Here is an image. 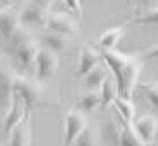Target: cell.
Listing matches in <instances>:
<instances>
[{
    "label": "cell",
    "instance_id": "6da1fadb",
    "mask_svg": "<svg viewBox=\"0 0 158 146\" xmlns=\"http://www.w3.org/2000/svg\"><path fill=\"white\" fill-rule=\"evenodd\" d=\"M102 61L111 70V77L116 85V94L123 99H132L135 87L139 84L144 65V52L125 54L120 51H99Z\"/></svg>",
    "mask_w": 158,
    "mask_h": 146
},
{
    "label": "cell",
    "instance_id": "7a4b0ae2",
    "mask_svg": "<svg viewBox=\"0 0 158 146\" xmlns=\"http://www.w3.org/2000/svg\"><path fill=\"white\" fill-rule=\"evenodd\" d=\"M38 49H40L38 42L35 38L30 37L28 33H26V30H23V31L12 40V56H14L16 63H18L19 70L21 71L31 70Z\"/></svg>",
    "mask_w": 158,
    "mask_h": 146
},
{
    "label": "cell",
    "instance_id": "3957f363",
    "mask_svg": "<svg viewBox=\"0 0 158 146\" xmlns=\"http://www.w3.org/2000/svg\"><path fill=\"white\" fill-rule=\"evenodd\" d=\"M12 92H16L21 98V101L24 103V106H26L30 113H31V110L40 106L44 101V89L40 87V84L24 75H18V73L14 75Z\"/></svg>",
    "mask_w": 158,
    "mask_h": 146
},
{
    "label": "cell",
    "instance_id": "277c9868",
    "mask_svg": "<svg viewBox=\"0 0 158 146\" xmlns=\"http://www.w3.org/2000/svg\"><path fill=\"white\" fill-rule=\"evenodd\" d=\"M104 136L113 146H144L141 143V139L135 136L132 125H127L120 120H108L104 123Z\"/></svg>",
    "mask_w": 158,
    "mask_h": 146
},
{
    "label": "cell",
    "instance_id": "5b68a950",
    "mask_svg": "<svg viewBox=\"0 0 158 146\" xmlns=\"http://www.w3.org/2000/svg\"><path fill=\"white\" fill-rule=\"evenodd\" d=\"M45 28L47 31L57 33L63 37H78L80 35V24L78 21L70 16L68 12H49L45 19Z\"/></svg>",
    "mask_w": 158,
    "mask_h": 146
},
{
    "label": "cell",
    "instance_id": "8992f818",
    "mask_svg": "<svg viewBox=\"0 0 158 146\" xmlns=\"http://www.w3.org/2000/svg\"><path fill=\"white\" fill-rule=\"evenodd\" d=\"M59 68V56L54 54V52L47 51V49L40 47L35 56V61H33V70H35V80L40 84V82H47L51 80L54 73Z\"/></svg>",
    "mask_w": 158,
    "mask_h": 146
},
{
    "label": "cell",
    "instance_id": "52a82bcc",
    "mask_svg": "<svg viewBox=\"0 0 158 146\" xmlns=\"http://www.w3.org/2000/svg\"><path fill=\"white\" fill-rule=\"evenodd\" d=\"M52 2H30L19 10V23L26 28H38L45 26V19L51 12Z\"/></svg>",
    "mask_w": 158,
    "mask_h": 146
},
{
    "label": "cell",
    "instance_id": "ba28073f",
    "mask_svg": "<svg viewBox=\"0 0 158 146\" xmlns=\"http://www.w3.org/2000/svg\"><path fill=\"white\" fill-rule=\"evenodd\" d=\"M64 143L63 146H71L73 141L78 137V134L87 127V117L85 113H82L78 108H70L64 113Z\"/></svg>",
    "mask_w": 158,
    "mask_h": 146
},
{
    "label": "cell",
    "instance_id": "9c48e42d",
    "mask_svg": "<svg viewBox=\"0 0 158 146\" xmlns=\"http://www.w3.org/2000/svg\"><path fill=\"white\" fill-rule=\"evenodd\" d=\"M23 26L19 23V12L12 7V4L0 7V35L7 40H14L23 31Z\"/></svg>",
    "mask_w": 158,
    "mask_h": 146
},
{
    "label": "cell",
    "instance_id": "30bf717a",
    "mask_svg": "<svg viewBox=\"0 0 158 146\" xmlns=\"http://www.w3.org/2000/svg\"><path fill=\"white\" fill-rule=\"evenodd\" d=\"M132 129L144 146H151L156 137V117L153 113L141 115V117L134 118Z\"/></svg>",
    "mask_w": 158,
    "mask_h": 146
},
{
    "label": "cell",
    "instance_id": "8fae6325",
    "mask_svg": "<svg viewBox=\"0 0 158 146\" xmlns=\"http://www.w3.org/2000/svg\"><path fill=\"white\" fill-rule=\"evenodd\" d=\"M26 113H30V111L26 110V106H24V103L21 101V98H19L16 92H12L10 101H9V104H7V111H5V115H4V132H5V136H9L10 131L23 120Z\"/></svg>",
    "mask_w": 158,
    "mask_h": 146
},
{
    "label": "cell",
    "instance_id": "7c38bea8",
    "mask_svg": "<svg viewBox=\"0 0 158 146\" xmlns=\"http://www.w3.org/2000/svg\"><path fill=\"white\" fill-rule=\"evenodd\" d=\"M102 63L101 52L92 45H82L78 52V66H77V75L78 77H85L89 71H92L96 66H99Z\"/></svg>",
    "mask_w": 158,
    "mask_h": 146
},
{
    "label": "cell",
    "instance_id": "4fadbf2b",
    "mask_svg": "<svg viewBox=\"0 0 158 146\" xmlns=\"http://www.w3.org/2000/svg\"><path fill=\"white\" fill-rule=\"evenodd\" d=\"M9 146H31V113H26L24 118L10 131Z\"/></svg>",
    "mask_w": 158,
    "mask_h": 146
},
{
    "label": "cell",
    "instance_id": "5bb4252c",
    "mask_svg": "<svg viewBox=\"0 0 158 146\" xmlns=\"http://www.w3.org/2000/svg\"><path fill=\"white\" fill-rule=\"evenodd\" d=\"M127 30V24H118V26H111L102 31V35L96 40L99 51H115L116 45L120 44Z\"/></svg>",
    "mask_w": 158,
    "mask_h": 146
},
{
    "label": "cell",
    "instance_id": "9a60e30c",
    "mask_svg": "<svg viewBox=\"0 0 158 146\" xmlns=\"http://www.w3.org/2000/svg\"><path fill=\"white\" fill-rule=\"evenodd\" d=\"M42 44H44V49L54 52V54H59V52H64L68 49L70 38L57 35V33H52V31H45L42 35Z\"/></svg>",
    "mask_w": 158,
    "mask_h": 146
},
{
    "label": "cell",
    "instance_id": "2e32d148",
    "mask_svg": "<svg viewBox=\"0 0 158 146\" xmlns=\"http://www.w3.org/2000/svg\"><path fill=\"white\" fill-rule=\"evenodd\" d=\"M108 75H110L108 68L102 65L96 66L92 71H89L87 75H85V87L89 89V92H99L102 82L106 80Z\"/></svg>",
    "mask_w": 158,
    "mask_h": 146
},
{
    "label": "cell",
    "instance_id": "e0dca14e",
    "mask_svg": "<svg viewBox=\"0 0 158 146\" xmlns=\"http://www.w3.org/2000/svg\"><path fill=\"white\" fill-rule=\"evenodd\" d=\"M113 104H115L116 111L120 115L122 122L127 123V125H132V122H134V118H135V106L132 103V99H123L120 96H116Z\"/></svg>",
    "mask_w": 158,
    "mask_h": 146
},
{
    "label": "cell",
    "instance_id": "ac0fdd59",
    "mask_svg": "<svg viewBox=\"0 0 158 146\" xmlns=\"http://www.w3.org/2000/svg\"><path fill=\"white\" fill-rule=\"evenodd\" d=\"M156 19H158V7L155 2H149L143 7H137L132 21L137 24H153L156 23Z\"/></svg>",
    "mask_w": 158,
    "mask_h": 146
},
{
    "label": "cell",
    "instance_id": "d6986e66",
    "mask_svg": "<svg viewBox=\"0 0 158 146\" xmlns=\"http://www.w3.org/2000/svg\"><path fill=\"white\" fill-rule=\"evenodd\" d=\"M14 71L9 68H0V101L9 104L12 96V80H14Z\"/></svg>",
    "mask_w": 158,
    "mask_h": 146
},
{
    "label": "cell",
    "instance_id": "ffe728a7",
    "mask_svg": "<svg viewBox=\"0 0 158 146\" xmlns=\"http://www.w3.org/2000/svg\"><path fill=\"white\" fill-rule=\"evenodd\" d=\"M99 96H101V110H106L110 104H113V101L116 99V85L111 75L106 77V80L102 82L101 89H99Z\"/></svg>",
    "mask_w": 158,
    "mask_h": 146
},
{
    "label": "cell",
    "instance_id": "44dd1931",
    "mask_svg": "<svg viewBox=\"0 0 158 146\" xmlns=\"http://www.w3.org/2000/svg\"><path fill=\"white\" fill-rule=\"evenodd\" d=\"M101 106V96L99 92H87L78 98V110L82 113H92L94 110Z\"/></svg>",
    "mask_w": 158,
    "mask_h": 146
},
{
    "label": "cell",
    "instance_id": "7402d4cb",
    "mask_svg": "<svg viewBox=\"0 0 158 146\" xmlns=\"http://www.w3.org/2000/svg\"><path fill=\"white\" fill-rule=\"evenodd\" d=\"M98 143H99V137H98L96 129L87 125V127L78 134V137L73 141L71 146H98Z\"/></svg>",
    "mask_w": 158,
    "mask_h": 146
},
{
    "label": "cell",
    "instance_id": "603a6c76",
    "mask_svg": "<svg viewBox=\"0 0 158 146\" xmlns=\"http://www.w3.org/2000/svg\"><path fill=\"white\" fill-rule=\"evenodd\" d=\"M139 87H141V92L144 94V98L148 99V103L153 108H156L158 106V85L155 82H144Z\"/></svg>",
    "mask_w": 158,
    "mask_h": 146
},
{
    "label": "cell",
    "instance_id": "cb8c5ba5",
    "mask_svg": "<svg viewBox=\"0 0 158 146\" xmlns=\"http://www.w3.org/2000/svg\"><path fill=\"white\" fill-rule=\"evenodd\" d=\"M63 4L66 5L68 14L73 16L77 21H80V19L84 18V7H82V2H78V0H66V2H63Z\"/></svg>",
    "mask_w": 158,
    "mask_h": 146
}]
</instances>
